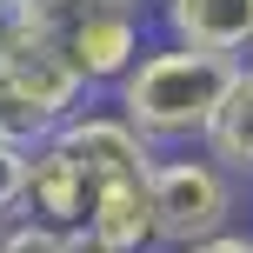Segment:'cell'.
Masks as SVG:
<instances>
[{
    "label": "cell",
    "instance_id": "1",
    "mask_svg": "<svg viewBox=\"0 0 253 253\" xmlns=\"http://www.w3.org/2000/svg\"><path fill=\"white\" fill-rule=\"evenodd\" d=\"M233 67H240L233 53H200V47H180V40L140 47V60L114 80V107L153 147L200 140L213 107H220V93H227V80H233Z\"/></svg>",
    "mask_w": 253,
    "mask_h": 253
},
{
    "label": "cell",
    "instance_id": "2",
    "mask_svg": "<svg viewBox=\"0 0 253 253\" xmlns=\"http://www.w3.org/2000/svg\"><path fill=\"white\" fill-rule=\"evenodd\" d=\"M80 100H87V80L60 60L53 40H40V34L20 27V34L0 47V140L34 147V140H47Z\"/></svg>",
    "mask_w": 253,
    "mask_h": 253
},
{
    "label": "cell",
    "instance_id": "3",
    "mask_svg": "<svg viewBox=\"0 0 253 253\" xmlns=\"http://www.w3.org/2000/svg\"><path fill=\"white\" fill-rule=\"evenodd\" d=\"M153 193V227L160 247H193L233 220V173L207 153H180V160H153L147 173Z\"/></svg>",
    "mask_w": 253,
    "mask_h": 253
},
{
    "label": "cell",
    "instance_id": "4",
    "mask_svg": "<svg viewBox=\"0 0 253 253\" xmlns=\"http://www.w3.org/2000/svg\"><path fill=\"white\" fill-rule=\"evenodd\" d=\"M47 40L60 47V60L74 67L87 87H114L126 67L140 60V47H147V40H140V7L133 0H80Z\"/></svg>",
    "mask_w": 253,
    "mask_h": 253
},
{
    "label": "cell",
    "instance_id": "5",
    "mask_svg": "<svg viewBox=\"0 0 253 253\" xmlns=\"http://www.w3.org/2000/svg\"><path fill=\"white\" fill-rule=\"evenodd\" d=\"M53 140L80 160L87 180H133V173H153V160H160L153 140L120 107H74V114L53 126Z\"/></svg>",
    "mask_w": 253,
    "mask_h": 253
},
{
    "label": "cell",
    "instance_id": "6",
    "mask_svg": "<svg viewBox=\"0 0 253 253\" xmlns=\"http://www.w3.org/2000/svg\"><path fill=\"white\" fill-rule=\"evenodd\" d=\"M87 193H93V180L80 173V160H74L53 133L27 147V180H20V213H27V220L67 233V227L87 220Z\"/></svg>",
    "mask_w": 253,
    "mask_h": 253
},
{
    "label": "cell",
    "instance_id": "7",
    "mask_svg": "<svg viewBox=\"0 0 253 253\" xmlns=\"http://www.w3.org/2000/svg\"><path fill=\"white\" fill-rule=\"evenodd\" d=\"M87 233H100L114 253H153L160 247V227H153V193H147V173L133 180H93L87 193Z\"/></svg>",
    "mask_w": 253,
    "mask_h": 253
},
{
    "label": "cell",
    "instance_id": "8",
    "mask_svg": "<svg viewBox=\"0 0 253 253\" xmlns=\"http://www.w3.org/2000/svg\"><path fill=\"white\" fill-rule=\"evenodd\" d=\"M167 40L180 47H200V53H240L253 47V0H167L160 7Z\"/></svg>",
    "mask_w": 253,
    "mask_h": 253
},
{
    "label": "cell",
    "instance_id": "9",
    "mask_svg": "<svg viewBox=\"0 0 253 253\" xmlns=\"http://www.w3.org/2000/svg\"><path fill=\"white\" fill-rule=\"evenodd\" d=\"M200 147H207V160H220L227 173H253V67L247 60L233 67L227 93H220L213 120H207V133H200Z\"/></svg>",
    "mask_w": 253,
    "mask_h": 253
},
{
    "label": "cell",
    "instance_id": "10",
    "mask_svg": "<svg viewBox=\"0 0 253 253\" xmlns=\"http://www.w3.org/2000/svg\"><path fill=\"white\" fill-rule=\"evenodd\" d=\"M20 180H27V147L20 140H0V227L20 213Z\"/></svg>",
    "mask_w": 253,
    "mask_h": 253
},
{
    "label": "cell",
    "instance_id": "11",
    "mask_svg": "<svg viewBox=\"0 0 253 253\" xmlns=\"http://www.w3.org/2000/svg\"><path fill=\"white\" fill-rule=\"evenodd\" d=\"M53 247H60V233L40 227V220H27V213H13L7 227H0V253H53Z\"/></svg>",
    "mask_w": 253,
    "mask_h": 253
},
{
    "label": "cell",
    "instance_id": "12",
    "mask_svg": "<svg viewBox=\"0 0 253 253\" xmlns=\"http://www.w3.org/2000/svg\"><path fill=\"white\" fill-rule=\"evenodd\" d=\"M173 253H253V233L220 227V233H207V240H193V247H173Z\"/></svg>",
    "mask_w": 253,
    "mask_h": 253
},
{
    "label": "cell",
    "instance_id": "13",
    "mask_svg": "<svg viewBox=\"0 0 253 253\" xmlns=\"http://www.w3.org/2000/svg\"><path fill=\"white\" fill-rule=\"evenodd\" d=\"M53 253H114V247H107L100 233H87V227H67V233H60V247H53Z\"/></svg>",
    "mask_w": 253,
    "mask_h": 253
},
{
    "label": "cell",
    "instance_id": "14",
    "mask_svg": "<svg viewBox=\"0 0 253 253\" xmlns=\"http://www.w3.org/2000/svg\"><path fill=\"white\" fill-rule=\"evenodd\" d=\"M20 34V0H0V47Z\"/></svg>",
    "mask_w": 253,
    "mask_h": 253
},
{
    "label": "cell",
    "instance_id": "15",
    "mask_svg": "<svg viewBox=\"0 0 253 253\" xmlns=\"http://www.w3.org/2000/svg\"><path fill=\"white\" fill-rule=\"evenodd\" d=\"M133 7H140V0H133Z\"/></svg>",
    "mask_w": 253,
    "mask_h": 253
}]
</instances>
